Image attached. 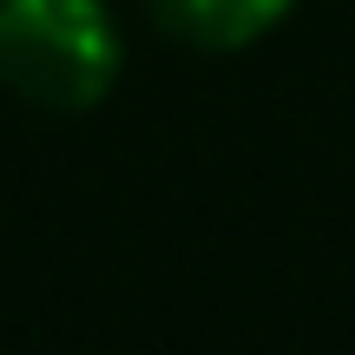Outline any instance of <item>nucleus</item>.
Here are the masks:
<instances>
[{
    "label": "nucleus",
    "instance_id": "nucleus-1",
    "mask_svg": "<svg viewBox=\"0 0 355 355\" xmlns=\"http://www.w3.org/2000/svg\"><path fill=\"white\" fill-rule=\"evenodd\" d=\"M125 73L105 0H0V86L40 112H86Z\"/></svg>",
    "mask_w": 355,
    "mask_h": 355
},
{
    "label": "nucleus",
    "instance_id": "nucleus-2",
    "mask_svg": "<svg viewBox=\"0 0 355 355\" xmlns=\"http://www.w3.org/2000/svg\"><path fill=\"white\" fill-rule=\"evenodd\" d=\"M145 7L171 40L198 53H243L277 33L296 13V0H145Z\"/></svg>",
    "mask_w": 355,
    "mask_h": 355
}]
</instances>
